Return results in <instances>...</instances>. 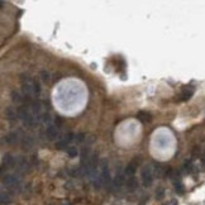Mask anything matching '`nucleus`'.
Listing matches in <instances>:
<instances>
[{
	"label": "nucleus",
	"mask_w": 205,
	"mask_h": 205,
	"mask_svg": "<svg viewBox=\"0 0 205 205\" xmlns=\"http://www.w3.org/2000/svg\"><path fill=\"white\" fill-rule=\"evenodd\" d=\"M22 91H23V95L25 98H33V96L41 93V88L39 84L34 79L29 76H24L22 77Z\"/></svg>",
	"instance_id": "nucleus-1"
},
{
	"label": "nucleus",
	"mask_w": 205,
	"mask_h": 205,
	"mask_svg": "<svg viewBox=\"0 0 205 205\" xmlns=\"http://www.w3.org/2000/svg\"><path fill=\"white\" fill-rule=\"evenodd\" d=\"M18 117H19V119L22 120V123H23V126L24 127H34L36 124H38L37 123V119H36V117L32 114V111L28 106H20L18 108Z\"/></svg>",
	"instance_id": "nucleus-2"
},
{
	"label": "nucleus",
	"mask_w": 205,
	"mask_h": 205,
	"mask_svg": "<svg viewBox=\"0 0 205 205\" xmlns=\"http://www.w3.org/2000/svg\"><path fill=\"white\" fill-rule=\"evenodd\" d=\"M3 185L7 186L8 189H10V190H13V191H18L20 189V179L15 175L8 174V175L3 176Z\"/></svg>",
	"instance_id": "nucleus-3"
},
{
	"label": "nucleus",
	"mask_w": 205,
	"mask_h": 205,
	"mask_svg": "<svg viewBox=\"0 0 205 205\" xmlns=\"http://www.w3.org/2000/svg\"><path fill=\"white\" fill-rule=\"evenodd\" d=\"M141 179L143 186L148 187L153 184V169L151 166H144L141 171Z\"/></svg>",
	"instance_id": "nucleus-4"
},
{
	"label": "nucleus",
	"mask_w": 205,
	"mask_h": 205,
	"mask_svg": "<svg viewBox=\"0 0 205 205\" xmlns=\"http://www.w3.org/2000/svg\"><path fill=\"white\" fill-rule=\"evenodd\" d=\"M58 134H60V128L58 126H50L47 127L46 129V137L48 138V141H55V139L58 137Z\"/></svg>",
	"instance_id": "nucleus-5"
},
{
	"label": "nucleus",
	"mask_w": 205,
	"mask_h": 205,
	"mask_svg": "<svg viewBox=\"0 0 205 205\" xmlns=\"http://www.w3.org/2000/svg\"><path fill=\"white\" fill-rule=\"evenodd\" d=\"M126 177H127V176H126V172L118 171L117 175H115V177H114V180H113V185H114V187H115V189H120V187L127 182Z\"/></svg>",
	"instance_id": "nucleus-6"
},
{
	"label": "nucleus",
	"mask_w": 205,
	"mask_h": 205,
	"mask_svg": "<svg viewBox=\"0 0 205 205\" xmlns=\"http://www.w3.org/2000/svg\"><path fill=\"white\" fill-rule=\"evenodd\" d=\"M137 167H138V163H137V160H133L132 162H129L128 166L126 167V176L129 177H134V174L137 171Z\"/></svg>",
	"instance_id": "nucleus-7"
},
{
	"label": "nucleus",
	"mask_w": 205,
	"mask_h": 205,
	"mask_svg": "<svg viewBox=\"0 0 205 205\" xmlns=\"http://www.w3.org/2000/svg\"><path fill=\"white\" fill-rule=\"evenodd\" d=\"M10 98H12V101L14 102V104H23V101H24V98L25 96L20 93V91L18 90H13L12 93H10Z\"/></svg>",
	"instance_id": "nucleus-8"
},
{
	"label": "nucleus",
	"mask_w": 205,
	"mask_h": 205,
	"mask_svg": "<svg viewBox=\"0 0 205 205\" xmlns=\"http://www.w3.org/2000/svg\"><path fill=\"white\" fill-rule=\"evenodd\" d=\"M5 117L9 122H15L18 119V110H15L14 108H7L5 109Z\"/></svg>",
	"instance_id": "nucleus-9"
},
{
	"label": "nucleus",
	"mask_w": 205,
	"mask_h": 205,
	"mask_svg": "<svg viewBox=\"0 0 205 205\" xmlns=\"http://www.w3.org/2000/svg\"><path fill=\"white\" fill-rule=\"evenodd\" d=\"M19 141V134L18 132H10L7 134V137H5V142L8 144H15Z\"/></svg>",
	"instance_id": "nucleus-10"
},
{
	"label": "nucleus",
	"mask_w": 205,
	"mask_h": 205,
	"mask_svg": "<svg viewBox=\"0 0 205 205\" xmlns=\"http://www.w3.org/2000/svg\"><path fill=\"white\" fill-rule=\"evenodd\" d=\"M20 143H22V146H23V148H25V149H29V148L33 147V139H32L30 137H28V136H24L23 138H22Z\"/></svg>",
	"instance_id": "nucleus-11"
},
{
	"label": "nucleus",
	"mask_w": 205,
	"mask_h": 205,
	"mask_svg": "<svg viewBox=\"0 0 205 205\" xmlns=\"http://www.w3.org/2000/svg\"><path fill=\"white\" fill-rule=\"evenodd\" d=\"M194 94V89H192V86H189V88L184 89V91H182V95H181V98L182 100H187V99H190L191 98V95Z\"/></svg>",
	"instance_id": "nucleus-12"
},
{
	"label": "nucleus",
	"mask_w": 205,
	"mask_h": 205,
	"mask_svg": "<svg viewBox=\"0 0 205 205\" xmlns=\"http://www.w3.org/2000/svg\"><path fill=\"white\" fill-rule=\"evenodd\" d=\"M127 186L129 190H136L138 187V181L136 180V177H129L127 180Z\"/></svg>",
	"instance_id": "nucleus-13"
},
{
	"label": "nucleus",
	"mask_w": 205,
	"mask_h": 205,
	"mask_svg": "<svg viewBox=\"0 0 205 205\" xmlns=\"http://www.w3.org/2000/svg\"><path fill=\"white\" fill-rule=\"evenodd\" d=\"M68 142L66 141V139H65V138H62V139H60V141H57L56 142V148L57 149H65V148H68Z\"/></svg>",
	"instance_id": "nucleus-14"
},
{
	"label": "nucleus",
	"mask_w": 205,
	"mask_h": 205,
	"mask_svg": "<svg viewBox=\"0 0 205 205\" xmlns=\"http://www.w3.org/2000/svg\"><path fill=\"white\" fill-rule=\"evenodd\" d=\"M137 118L142 123H146V122L149 120V114H148V113H146V111H139L138 114H137Z\"/></svg>",
	"instance_id": "nucleus-15"
},
{
	"label": "nucleus",
	"mask_w": 205,
	"mask_h": 205,
	"mask_svg": "<svg viewBox=\"0 0 205 205\" xmlns=\"http://www.w3.org/2000/svg\"><path fill=\"white\" fill-rule=\"evenodd\" d=\"M66 151H67V154L70 156V157H76L77 153H79L77 148H76V147H74V146H71V147H68Z\"/></svg>",
	"instance_id": "nucleus-16"
},
{
	"label": "nucleus",
	"mask_w": 205,
	"mask_h": 205,
	"mask_svg": "<svg viewBox=\"0 0 205 205\" xmlns=\"http://www.w3.org/2000/svg\"><path fill=\"white\" fill-rule=\"evenodd\" d=\"M10 201V196H9V194H7L5 191L1 192V204L5 205V204H8Z\"/></svg>",
	"instance_id": "nucleus-17"
},
{
	"label": "nucleus",
	"mask_w": 205,
	"mask_h": 205,
	"mask_svg": "<svg viewBox=\"0 0 205 205\" xmlns=\"http://www.w3.org/2000/svg\"><path fill=\"white\" fill-rule=\"evenodd\" d=\"M41 76H42V80H43L45 82H50V80H51V77H50V72L42 71V72H41Z\"/></svg>",
	"instance_id": "nucleus-18"
},
{
	"label": "nucleus",
	"mask_w": 205,
	"mask_h": 205,
	"mask_svg": "<svg viewBox=\"0 0 205 205\" xmlns=\"http://www.w3.org/2000/svg\"><path fill=\"white\" fill-rule=\"evenodd\" d=\"M75 141H76V142H82L84 141V134L82 133H80V134H77V136H76V138H75Z\"/></svg>",
	"instance_id": "nucleus-19"
}]
</instances>
